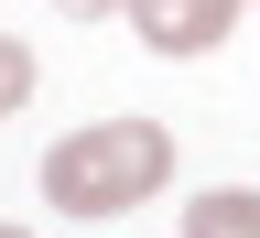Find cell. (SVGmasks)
<instances>
[{
	"label": "cell",
	"mask_w": 260,
	"mask_h": 238,
	"mask_svg": "<svg viewBox=\"0 0 260 238\" xmlns=\"http://www.w3.org/2000/svg\"><path fill=\"white\" fill-rule=\"evenodd\" d=\"M174 184V130L162 119H87L44 152V206L65 217H130Z\"/></svg>",
	"instance_id": "cell-1"
},
{
	"label": "cell",
	"mask_w": 260,
	"mask_h": 238,
	"mask_svg": "<svg viewBox=\"0 0 260 238\" xmlns=\"http://www.w3.org/2000/svg\"><path fill=\"white\" fill-rule=\"evenodd\" d=\"M130 32L152 54H217L239 32V0H130Z\"/></svg>",
	"instance_id": "cell-2"
},
{
	"label": "cell",
	"mask_w": 260,
	"mask_h": 238,
	"mask_svg": "<svg viewBox=\"0 0 260 238\" xmlns=\"http://www.w3.org/2000/svg\"><path fill=\"white\" fill-rule=\"evenodd\" d=\"M184 238H260V184H206L184 206Z\"/></svg>",
	"instance_id": "cell-3"
},
{
	"label": "cell",
	"mask_w": 260,
	"mask_h": 238,
	"mask_svg": "<svg viewBox=\"0 0 260 238\" xmlns=\"http://www.w3.org/2000/svg\"><path fill=\"white\" fill-rule=\"evenodd\" d=\"M22 97H32V44H22V32H0V119H11Z\"/></svg>",
	"instance_id": "cell-4"
},
{
	"label": "cell",
	"mask_w": 260,
	"mask_h": 238,
	"mask_svg": "<svg viewBox=\"0 0 260 238\" xmlns=\"http://www.w3.org/2000/svg\"><path fill=\"white\" fill-rule=\"evenodd\" d=\"M54 11H76V22H98V11H130V0H54Z\"/></svg>",
	"instance_id": "cell-5"
},
{
	"label": "cell",
	"mask_w": 260,
	"mask_h": 238,
	"mask_svg": "<svg viewBox=\"0 0 260 238\" xmlns=\"http://www.w3.org/2000/svg\"><path fill=\"white\" fill-rule=\"evenodd\" d=\"M0 238H32V227H0Z\"/></svg>",
	"instance_id": "cell-6"
}]
</instances>
